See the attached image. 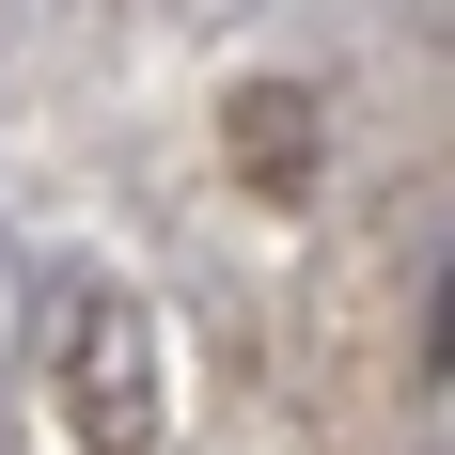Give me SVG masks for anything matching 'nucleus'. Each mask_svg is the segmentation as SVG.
Masks as SVG:
<instances>
[{
	"instance_id": "obj_1",
	"label": "nucleus",
	"mask_w": 455,
	"mask_h": 455,
	"mask_svg": "<svg viewBox=\"0 0 455 455\" xmlns=\"http://www.w3.org/2000/svg\"><path fill=\"white\" fill-rule=\"evenodd\" d=\"M63 409H79L94 455L157 440V330H141L126 283H79V299H63Z\"/></svg>"
},
{
	"instance_id": "obj_2",
	"label": "nucleus",
	"mask_w": 455,
	"mask_h": 455,
	"mask_svg": "<svg viewBox=\"0 0 455 455\" xmlns=\"http://www.w3.org/2000/svg\"><path fill=\"white\" fill-rule=\"evenodd\" d=\"M315 94H283V79H251V94H235V173H251V188H315Z\"/></svg>"
}]
</instances>
